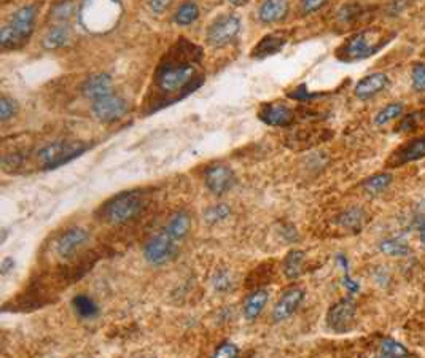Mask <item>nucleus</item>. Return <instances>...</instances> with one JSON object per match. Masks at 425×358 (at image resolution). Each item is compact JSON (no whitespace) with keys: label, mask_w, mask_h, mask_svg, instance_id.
Instances as JSON below:
<instances>
[{"label":"nucleus","mask_w":425,"mask_h":358,"mask_svg":"<svg viewBox=\"0 0 425 358\" xmlns=\"http://www.w3.org/2000/svg\"><path fill=\"white\" fill-rule=\"evenodd\" d=\"M203 59V49L193 45L186 40H180L171 48L164 59L156 70L155 82L162 94L172 96L177 92H190L193 88H198V85L203 80L195 78L198 75L196 64Z\"/></svg>","instance_id":"1"},{"label":"nucleus","mask_w":425,"mask_h":358,"mask_svg":"<svg viewBox=\"0 0 425 358\" xmlns=\"http://www.w3.org/2000/svg\"><path fill=\"white\" fill-rule=\"evenodd\" d=\"M145 204L147 201L142 191H126L105 202L99 215L110 225H124L139 217L145 209Z\"/></svg>","instance_id":"2"},{"label":"nucleus","mask_w":425,"mask_h":358,"mask_svg":"<svg viewBox=\"0 0 425 358\" xmlns=\"http://www.w3.org/2000/svg\"><path fill=\"white\" fill-rule=\"evenodd\" d=\"M37 7L35 5H26L21 7L16 13L11 16L8 24L0 29V45L4 49H11L21 47L24 42L29 40V37L34 32L35 26Z\"/></svg>","instance_id":"3"},{"label":"nucleus","mask_w":425,"mask_h":358,"mask_svg":"<svg viewBox=\"0 0 425 358\" xmlns=\"http://www.w3.org/2000/svg\"><path fill=\"white\" fill-rule=\"evenodd\" d=\"M120 16L116 0H86L81 7V23L91 32H107Z\"/></svg>","instance_id":"4"},{"label":"nucleus","mask_w":425,"mask_h":358,"mask_svg":"<svg viewBox=\"0 0 425 358\" xmlns=\"http://www.w3.org/2000/svg\"><path fill=\"white\" fill-rule=\"evenodd\" d=\"M88 150V145L80 140H56L52 144L43 145L37 152V161L42 169H56Z\"/></svg>","instance_id":"5"},{"label":"nucleus","mask_w":425,"mask_h":358,"mask_svg":"<svg viewBox=\"0 0 425 358\" xmlns=\"http://www.w3.org/2000/svg\"><path fill=\"white\" fill-rule=\"evenodd\" d=\"M384 45V32L379 29H366L355 34L342 47V59L360 61L370 58L373 53Z\"/></svg>","instance_id":"6"},{"label":"nucleus","mask_w":425,"mask_h":358,"mask_svg":"<svg viewBox=\"0 0 425 358\" xmlns=\"http://www.w3.org/2000/svg\"><path fill=\"white\" fill-rule=\"evenodd\" d=\"M177 252V240L167 236L164 231L153 234L147 240V244L143 245V257H145V260L150 264H155V266H161V264H166L167 261L174 260Z\"/></svg>","instance_id":"7"},{"label":"nucleus","mask_w":425,"mask_h":358,"mask_svg":"<svg viewBox=\"0 0 425 358\" xmlns=\"http://www.w3.org/2000/svg\"><path fill=\"white\" fill-rule=\"evenodd\" d=\"M241 30V20L234 15H223L210 24L208 29L209 45L220 48L233 42Z\"/></svg>","instance_id":"8"},{"label":"nucleus","mask_w":425,"mask_h":358,"mask_svg":"<svg viewBox=\"0 0 425 358\" xmlns=\"http://www.w3.org/2000/svg\"><path fill=\"white\" fill-rule=\"evenodd\" d=\"M357 306L352 298H342L330 307L327 314L328 328L335 333H346L354 326Z\"/></svg>","instance_id":"9"},{"label":"nucleus","mask_w":425,"mask_h":358,"mask_svg":"<svg viewBox=\"0 0 425 358\" xmlns=\"http://www.w3.org/2000/svg\"><path fill=\"white\" fill-rule=\"evenodd\" d=\"M92 113L102 123H114L128 113V104L121 96L112 94L92 102Z\"/></svg>","instance_id":"10"},{"label":"nucleus","mask_w":425,"mask_h":358,"mask_svg":"<svg viewBox=\"0 0 425 358\" xmlns=\"http://www.w3.org/2000/svg\"><path fill=\"white\" fill-rule=\"evenodd\" d=\"M88 240H90V233L86 231L85 228H80V226L68 228V230H66L58 239H56L54 250L62 260H67V258H72L81 247L88 242Z\"/></svg>","instance_id":"11"},{"label":"nucleus","mask_w":425,"mask_h":358,"mask_svg":"<svg viewBox=\"0 0 425 358\" xmlns=\"http://www.w3.org/2000/svg\"><path fill=\"white\" fill-rule=\"evenodd\" d=\"M204 182L210 193H214L215 196H222L225 193H228V191L234 187L236 177H234V172L231 171L228 166L214 164L205 169Z\"/></svg>","instance_id":"12"},{"label":"nucleus","mask_w":425,"mask_h":358,"mask_svg":"<svg viewBox=\"0 0 425 358\" xmlns=\"http://www.w3.org/2000/svg\"><path fill=\"white\" fill-rule=\"evenodd\" d=\"M304 300V292L299 288H290L280 296L279 301L276 302L273 309V320L274 322H284L289 317H292L295 311L301 306Z\"/></svg>","instance_id":"13"},{"label":"nucleus","mask_w":425,"mask_h":358,"mask_svg":"<svg viewBox=\"0 0 425 358\" xmlns=\"http://www.w3.org/2000/svg\"><path fill=\"white\" fill-rule=\"evenodd\" d=\"M112 88H114V83H112L110 75H107V73H95V75L86 78V82L81 85V92L91 102H95L97 99L112 94Z\"/></svg>","instance_id":"14"},{"label":"nucleus","mask_w":425,"mask_h":358,"mask_svg":"<svg viewBox=\"0 0 425 358\" xmlns=\"http://www.w3.org/2000/svg\"><path fill=\"white\" fill-rule=\"evenodd\" d=\"M260 120L270 126H289L293 123V112L284 104H270L260 110Z\"/></svg>","instance_id":"15"},{"label":"nucleus","mask_w":425,"mask_h":358,"mask_svg":"<svg viewBox=\"0 0 425 358\" xmlns=\"http://www.w3.org/2000/svg\"><path fill=\"white\" fill-rule=\"evenodd\" d=\"M190 230H191L190 214L185 212V211H179V212L172 214L171 217H169L164 230H162V231H164L167 236H171L174 240L180 242V240L188 236Z\"/></svg>","instance_id":"16"},{"label":"nucleus","mask_w":425,"mask_h":358,"mask_svg":"<svg viewBox=\"0 0 425 358\" xmlns=\"http://www.w3.org/2000/svg\"><path fill=\"white\" fill-rule=\"evenodd\" d=\"M387 85H389V78H387L385 73H371V75L361 78L355 86V96L360 99H368L385 90Z\"/></svg>","instance_id":"17"},{"label":"nucleus","mask_w":425,"mask_h":358,"mask_svg":"<svg viewBox=\"0 0 425 358\" xmlns=\"http://www.w3.org/2000/svg\"><path fill=\"white\" fill-rule=\"evenodd\" d=\"M289 13V4L287 0H265L260 5L258 20L265 24L282 21Z\"/></svg>","instance_id":"18"},{"label":"nucleus","mask_w":425,"mask_h":358,"mask_svg":"<svg viewBox=\"0 0 425 358\" xmlns=\"http://www.w3.org/2000/svg\"><path fill=\"white\" fill-rule=\"evenodd\" d=\"M268 301H270V292L268 290H255L253 293H250L247 296L246 302H244V307H242V314L244 317H246L247 320H252L258 319L260 314L263 312V309L268 304Z\"/></svg>","instance_id":"19"},{"label":"nucleus","mask_w":425,"mask_h":358,"mask_svg":"<svg viewBox=\"0 0 425 358\" xmlns=\"http://www.w3.org/2000/svg\"><path fill=\"white\" fill-rule=\"evenodd\" d=\"M285 43H287V37L284 34L277 32V34L266 35L257 43V47L253 48L252 56L257 59L271 56V54H276L277 51H280V49L285 47Z\"/></svg>","instance_id":"20"},{"label":"nucleus","mask_w":425,"mask_h":358,"mask_svg":"<svg viewBox=\"0 0 425 358\" xmlns=\"http://www.w3.org/2000/svg\"><path fill=\"white\" fill-rule=\"evenodd\" d=\"M425 156V135L424 137H417L406 144L403 148H400L397 153V163L395 164H406L417 161Z\"/></svg>","instance_id":"21"},{"label":"nucleus","mask_w":425,"mask_h":358,"mask_svg":"<svg viewBox=\"0 0 425 358\" xmlns=\"http://www.w3.org/2000/svg\"><path fill=\"white\" fill-rule=\"evenodd\" d=\"M365 220H366V215L360 207H351V209H347L346 212H342L340 215L337 223H340L342 228H346V230H349V231L359 233L361 228H364Z\"/></svg>","instance_id":"22"},{"label":"nucleus","mask_w":425,"mask_h":358,"mask_svg":"<svg viewBox=\"0 0 425 358\" xmlns=\"http://www.w3.org/2000/svg\"><path fill=\"white\" fill-rule=\"evenodd\" d=\"M73 311L78 314L81 319H95L99 316V307L95 300L86 295H77L72 300Z\"/></svg>","instance_id":"23"},{"label":"nucleus","mask_w":425,"mask_h":358,"mask_svg":"<svg viewBox=\"0 0 425 358\" xmlns=\"http://www.w3.org/2000/svg\"><path fill=\"white\" fill-rule=\"evenodd\" d=\"M68 39H71V30L66 26H54L49 29L45 39H43V47L47 49H56L67 45Z\"/></svg>","instance_id":"24"},{"label":"nucleus","mask_w":425,"mask_h":358,"mask_svg":"<svg viewBox=\"0 0 425 358\" xmlns=\"http://www.w3.org/2000/svg\"><path fill=\"white\" fill-rule=\"evenodd\" d=\"M199 18V7L193 2V0H186L182 5H180L179 10L176 11V16H174V21H176L179 26H190V24L195 23Z\"/></svg>","instance_id":"25"},{"label":"nucleus","mask_w":425,"mask_h":358,"mask_svg":"<svg viewBox=\"0 0 425 358\" xmlns=\"http://www.w3.org/2000/svg\"><path fill=\"white\" fill-rule=\"evenodd\" d=\"M304 264V253L301 250H293L289 255L285 257L284 260V273L289 279H295L299 274H301Z\"/></svg>","instance_id":"26"},{"label":"nucleus","mask_w":425,"mask_h":358,"mask_svg":"<svg viewBox=\"0 0 425 358\" xmlns=\"http://www.w3.org/2000/svg\"><path fill=\"white\" fill-rule=\"evenodd\" d=\"M390 182H392L390 174H376L368 178V180L364 183V188L368 195H379L389 187Z\"/></svg>","instance_id":"27"},{"label":"nucleus","mask_w":425,"mask_h":358,"mask_svg":"<svg viewBox=\"0 0 425 358\" xmlns=\"http://www.w3.org/2000/svg\"><path fill=\"white\" fill-rule=\"evenodd\" d=\"M381 252L390 257H405L409 253V247L402 239H385L381 242Z\"/></svg>","instance_id":"28"},{"label":"nucleus","mask_w":425,"mask_h":358,"mask_svg":"<svg viewBox=\"0 0 425 358\" xmlns=\"http://www.w3.org/2000/svg\"><path fill=\"white\" fill-rule=\"evenodd\" d=\"M381 354L390 357V358L409 357L408 349H406L403 344H400L395 341V339H390V338H385L383 344H381Z\"/></svg>","instance_id":"29"},{"label":"nucleus","mask_w":425,"mask_h":358,"mask_svg":"<svg viewBox=\"0 0 425 358\" xmlns=\"http://www.w3.org/2000/svg\"><path fill=\"white\" fill-rule=\"evenodd\" d=\"M402 113H403V104H390V106L384 107L376 115L374 123H376L378 126H384V125H387V123H390L392 120L398 118Z\"/></svg>","instance_id":"30"},{"label":"nucleus","mask_w":425,"mask_h":358,"mask_svg":"<svg viewBox=\"0 0 425 358\" xmlns=\"http://www.w3.org/2000/svg\"><path fill=\"white\" fill-rule=\"evenodd\" d=\"M231 214V209L227 206V204H217V206H212L208 209V212H205V220H208V223L215 225L220 223V221L227 220Z\"/></svg>","instance_id":"31"},{"label":"nucleus","mask_w":425,"mask_h":358,"mask_svg":"<svg viewBox=\"0 0 425 358\" xmlns=\"http://www.w3.org/2000/svg\"><path fill=\"white\" fill-rule=\"evenodd\" d=\"M212 285H214L217 292H228V290L233 287V276H231L228 271H218V273L214 274Z\"/></svg>","instance_id":"32"},{"label":"nucleus","mask_w":425,"mask_h":358,"mask_svg":"<svg viewBox=\"0 0 425 358\" xmlns=\"http://www.w3.org/2000/svg\"><path fill=\"white\" fill-rule=\"evenodd\" d=\"M18 112V104L7 96H4L0 99V120L4 123L8 121L11 116H15Z\"/></svg>","instance_id":"33"},{"label":"nucleus","mask_w":425,"mask_h":358,"mask_svg":"<svg viewBox=\"0 0 425 358\" xmlns=\"http://www.w3.org/2000/svg\"><path fill=\"white\" fill-rule=\"evenodd\" d=\"M73 11H75L73 4L71 0H66V2H61L56 5V7L52 10V16L58 21H67L68 18L73 15Z\"/></svg>","instance_id":"34"},{"label":"nucleus","mask_w":425,"mask_h":358,"mask_svg":"<svg viewBox=\"0 0 425 358\" xmlns=\"http://www.w3.org/2000/svg\"><path fill=\"white\" fill-rule=\"evenodd\" d=\"M239 357V347L233 342H223L217 347L210 358H237Z\"/></svg>","instance_id":"35"},{"label":"nucleus","mask_w":425,"mask_h":358,"mask_svg":"<svg viewBox=\"0 0 425 358\" xmlns=\"http://www.w3.org/2000/svg\"><path fill=\"white\" fill-rule=\"evenodd\" d=\"M412 88L419 92L425 91V64H416L412 67Z\"/></svg>","instance_id":"36"},{"label":"nucleus","mask_w":425,"mask_h":358,"mask_svg":"<svg viewBox=\"0 0 425 358\" xmlns=\"http://www.w3.org/2000/svg\"><path fill=\"white\" fill-rule=\"evenodd\" d=\"M327 2L328 0H301V4H299V10H301L303 15H311V13H314V11L321 10Z\"/></svg>","instance_id":"37"},{"label":"nucleus","mask_w":425,"mask_h":358,"mask_svg":"<svg viewBox=\"0 0 425 358\" xmlns=\"http://www.w3.org/2000/svg\"><path fill=\"white\" fill-rule=\"evenodd\" d=\"M360 13V7L359 5H347V7L341 8L340 11V20L345 21V23H349L352 21L355 16H357Z\"/></svg>","instance_id":"38"},{"label":"nucleus","mask_w":425,"mask_h":358,"mask_svg":"<svg viewBox=\"0 0 425 358\" xmlns=\"http://www.w3.org/2000/svg\"><path fill=\"white\" fill-rule=\"evenodd\" d=\"M172 0H148V7L153 13H162V11L169 8Z\"/></svg>","instance_id":"39"},{"label":"nucleus","mask_w":425,"mask_h":358,"mask_svg":"<svg viewBox=\"0 0 425 358\" xmlns=\"http://www.w3.org/2000/svg\"><path fill=\"white\" fill-rule=\"evenodd\" d=\"M416 228L419 231V236H421V240L425 244V212H421L416 217Z\"/></svg>","instance_id":"40"},{"label":"nucleus","mask_w":425,"mask_h":358,"mask_svg":"<svg viewBox=\"0 0 425 358\" xmlns=\"http://www.w3.org/2000/svg\"><path fill=\"white\" fill-rule=\"evenodd\" d=\"M13 268H15V261L11 260V258H5L2 261V266H0V271H2L4 276H7L10 271H13Z\"/></svg>","instance_id":"41"},{"label":"nucleus","mask_w":425,"mask_h":358,"mask_svg":"<svg viewBox=\"0 0 425 358\" xmlns=\"http://www.w3.org/2000/svg\"><path fill=\"white\" fill-rule=\"evenodd\" d=\"M229 2L233 4V5H236V7H239V5H244V4H246L247 0H229Z\"/></svg>","instance_id":"42"},{"label":"nucleus","mask_w":425,"mask_h":358,"mask_svg":"<svg viewBox=\"0 0 425 358\" xmlns=\"http://www.w3.org/2000/svg\"><path fill=\"white\" fill-rule=\"evenodd\" d=\"M374 358H390V357H387V355H383V354H379V355H376Z\"/></svg>","instance_id":"43"}]
</instances>
